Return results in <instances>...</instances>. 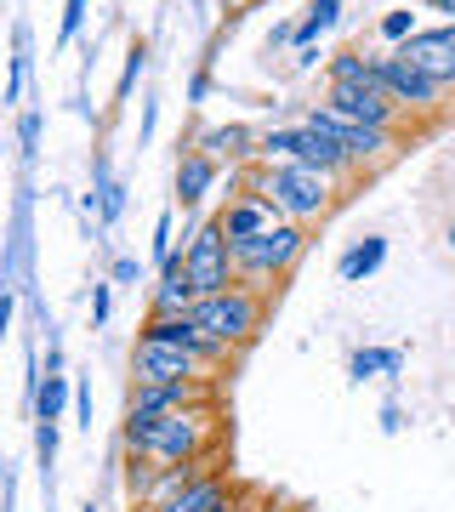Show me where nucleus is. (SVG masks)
Returning a JSON list of instances; mask_svg holds the SVG:
<instances>
[{"instance_id":"18","label":"nucleus","mask_w":455,"mask_h":512,"mask_svg":"<svg viewBox=\"0 0 455 512\" xmlns=\"http://www.w3.org/2000/svg\"><path fill=\"white\" fill-rule=\"evenodd\" d=\"M211 188H217V160H211L205 148H182V160H177V205L182 211H194Z\"/></svg>"},{"instance_id":"6","label":"nucleus","mask_w":455,"mask_h":512,"mask_svg":"<svg viewBox=\"0 0 455 512\" xmlns=\"http://www.w3.org/2000/svg\"><path fill=\"white\" fill-rule=\"evenodd\" d=\"M308 126H319V131H330L336 143L347 148V160L359 165V171H376V165H387L393 154L404 148V137L399 131H376V126H353V120H342L336 109H325V103H313L308 114H302Z\"/></svg>"},{"instance_id":"11","label":"nucleus","mask_w":455,"mask_h":512,"mask_svg":"<svg viewBox=\"0 0 455 512\" xmlns=\"http://www.w3.org/2000/svg\"><path fill=\"white\" fill-rule=\"evenodd\" d=\"M296 165H308V171H319V177H330V183H353L359 177V165L347 160V148L330 137V131H319V126H296V154H291Z\"/></svg>"},{"instance_id":"16","label":"nucleus","mask_w":455,"mask_h":512,"mask_svg":"<svg viewBox=\"0 0 455 512\" xmlns=\"http://www.w3.org/2000/svg\"><path fill=\"white\" fill-rule=\"evenodd\" d=\"M239 495H234V478H222V473H205V478H194L182 495H171L165 507H154V512H228Z\"/></svg>"},{"instance_id":"2","label":"nucleus","mask_w":455,"mask_h":512,"mask_svg":"<svg viewBox=\"0 0 455 512\" xmlns=\"http://www.w3.org/2000/svg\"><path fill=\"white\" fill-rule=\"evenodd\" d=\"M245 188H251V194H262V200L279 211V222H302V228L325 222L330 205H336V183H330V177H319V171H308V165H296V160L256 165Z\"/></svg>"},{"instance_id":"5","label":"nucleus","mask_w":455,"mask_h":512,"mask_svg":"<svg viewBox=\"0 0 455 512\" xmlns=\"http://www.w3.org/2000/svg\"><path fill=\"white\" fill-rule=\"evenodd\" d=\"M182 256H188V279H194V291H200V296H217V291H228V285H239L234 245H228V234H222L217 217L200 222V228L188 234Z\"/></svg>"},{"instance_id":"32","label":"nucleus","mask_w":455,"mask_h":512,"mask_svg":"<svg viewBox=\"0 0 455 512\" xmlns=\"http://www.w3.org/2000/svg\"><path fill=\"white\" fill-rule=\"evenodd\" d=\"M40 461H46V467H52V461H57V421H40Z\"/></svg>"},{"instance_id":"42","label":"nucleus","mask_w":455,"mask_h":512,"mask_svg":"<svg viewBox=\"0 0 455 512\" xmlns=\"http://www.w3.org/2000/svg\"><path fill=\"white\" fill-rule=\"evenodd\" d=\"M228 512H256V507H251V501H234V507H228Z\"/></svg>"},{"instance_id":"3","label":"nucleus","mask_w":455,"mask_h":512,"mask_svg":"<svg viewBox=\"0 0 455 512\" xmlns=\"http://www.w3.org/2000/svg\"><path fill=\"white\" fill-rule=\"evenodd\" d=\"M313 234L302 222H273L268 234L256 239H239L234 245V268H239V285H251V291H273L279 279L296 274V262L308 256Z\"/></svg>"},{"instance_id":"12","label":"nucleus","mask_w":455,"mask_h":512,"mask_svg":"<svg viewBox=\"0 0 455 512\" xmlns=\"http://www.w3.org/2000/svg\"><path fill=\"white\" fill-rule=\"evenodd\" d=\"M143 336H154V342H165V348H182V353H194L205 370L211 365H228L234 353L228 348H217L211 336H205L200 325H194V313H171V319H148L143 325Z\"/></svg>"},{"instance_id":"19","label":"nucleus","mask_w":455,"mask_h":512,"mask_svg":"<svg viewBox=\"0 0 455 512\" xmlns=\"http://www.w3.org/2000/svg\"><path fill=\"white\" fill-rule=\"evenodd\" d=\"M387 262V239L382 234H364L359 245H347L342 262H336V274H342V285H364V279H376Z\"/></svg>"},{"instance_id":"40","label":"nucleus","mask_w":455,"mask_h":512,"mask_svg":"<svg viewBox=\"0 0 455 512\" xmlns=\"http://www.w3.org/2000/svg\"><path fill=\"white\" fill-rule=\"evenodd\" d=\"M205 92H211V74H205V69H200V74H194V86H188V97H194V103H200V97H205Z\"/></svg>"},{"instance_id":"28","label":"nucleus","mask_w":455,"mask_h":512,"mask_svg":"<svg viewBox=\"0 0 455 512\" xmlns=\"http://www.w3.org/2000/svg\"><path fill=\"white\" fill-rule=\"evenodd\" d=\"M80 23H86V0H63V29H57V40L69 46V40L80 35Z\"/></svg>"},{"instance_id":"31","label":"nucleus","mask_w":455,"mask_h":512,"mask_svg":"<svg viewBox=\"0 0 455 512\" xmlns=\"http://www.w3.org/2000/svg\"><path fill=\"white\" fill-rule=\"evenodd\" d=\"M137 279H143V262H137V256H120V262H114V279H109V285H137Z\"/></svg>"},{"instance_id":"24","label":"nucleus","mask_w":455,"mask_h":512,"mask_svg":"<svg viewBox=\"0 0 455 512\" xmlns=\"http://www.w3.org/2000/svg\"><path fill=\"white\" fill-rule=\"evenodd\" d=\"M387 353L393 348H353L347 376H353V382H376V376H387Z\"/></svg>"},{"instance_id":"8","label":"nucleus","mask_w":455,"mask_h":512,"mask_svg":"<svg viewBox=\"0 0 455 512\" xmlns=\"http://www.w3.org/2000/svg\"><path fill=\"white\" fill-rule=\"evenodd\" d=\"M325 109H336L353 126H376V131H404V120H410L382 86H325Z\"/></svg>"},{"instance_id":"38","label":"nucleus","mask_w":455,"mask_h":512,"mask_svg":"<svg viewBox=\"0 0 455 512\" xmlns=\"http://www.w3.org/2000/svg\"><path fill=\"white\" fill-rule=\"evenodd\" d=\"M296 69H302V74L319 69V46H302V52H296Z\"/></svg>"},{"instance_id":"22","label":"nucleus","mask_w":455,"mask_h":512,"mask_svg":"<svg viewBox=\"0 0 455 512\" xmlns=\"http://www.w3.org/2000/svg\"><path fill=\"white\" fill-rule=\"evenodd\" d=\"M74 399V387H69V376H46V387H35V421H57L63 416V404Z\"/></svg>"},{"instance_id":"30","label":"nucleus","mask_w":455,"mask_h":512,"mask_svg":"<svg viewBox=\"0 0 455 512\" xmlns=\"http://www.w3.org/2000/svg\"><path fill=\"white\" fill-rule=\"evenodd\" d=\"M23 46H29V35L18 29V57H12V80H6V103H18V92H23Z\"/></svg>"},{"instance_id":"4","label":"nucleus","mask_w":455,"mask_h":512,"mask_svg":"<svg viewBox=\"0 0 455 512\" xmlns=\"http://www.w3.org/2000/svg\"><path fill=\"white\" fill-rule=\"evenodd\" d=\"M188 313H194V325H200L217 348L239 353L262 336L268 302H262V291H251V285H228V291H217V296H200Z\"/></svg>"},{"instance_id":"27","label":"nucleus","mask_w":455,"mask_h":512,"mask_svg":"<svg viewBox=\"0 0 455 512\" xmlns=\"http://www.w3.org/2000/svg\"><path fill=\"white\" fill-rule=\"evenodd\" d=\"M143 69H148V46H143V40H131V52H126V69H120V97H131V86L143 80Z\"/></svg>"},{"instance_id":"25","label":"nucleus","mask_w":455,"mask_h":512,"mask_svg":"<svg viewBox=\"0 0 455 512\" xmlns=\"http://www.w3.org/2000/svg\"><path fill=\"white\" fill-rule=\"evenodd\" d=\"M148 256H154V262H171V256H177V211H160V222H154V245H148Z\"/></svg>"},{"instance_id":"26","label":"nucleus","mask_w":455,"mask_h":512,"mask_svg":"<svg viewBox=\"0 0 455 512\" xmlns=\"http://www.w3.org/2000/svg\"><path fill=\"white\" fill-rule=\"evenodd\" d=\"M154 461H143V456H131V467H126V495L137 501V507H148V490H154Z\"/></svg>"},{"instance_id":"43","label":"nucleus","mask_w":455,"mask_h":512,"mask_svg":"<svg viewBox=\"0 0 455 512\" xmlns=\"http://www.w3.org/2000/svg\"><path fill=\"white\" fill-rule=\"evenodd\" d=\"M444 239H450V251H455V222H450V234H444Z\"/></svg>"},{"instance_id":"37","label":"nucleus","mask_w":455,"mask_h":512,"mask_svg":"<svg viewBox=\"0 0 455 512\" xmlns=\"http://www.w3.org/2000/svg\"><path fill=\"white\" fill-rule=\"evenodd\" d=\"M6 330H12V291H0V342H6Z\"/></svg>"},{"instance_id":"29","label":"nucleus","mask_w":455,"mask_h":512,"mask_svg":"<svg viewBox=\"0 0 455 512\" xmlns=\"http://www.w3.org/2000/svg\"><path fill=\"white\" fill-rule=\"evenodd\" d=\"M114 308V285H91V325H109Z\"/></svg>"},{"instance_id":"21","label":"nucleus","mask_w":455,"mask_h":512,"mask_svg":"<svg viewBox=\"0 0 455 512\" xmlns=\"http://www.w3.org/2000/svg\"><path fill=\"white\" fill-rule=\"evenodd\" d=\"M336 23H342V0H313L308 18L296 23V52H302V46H319V35H330Z\"/></svg>"},{"instance_id":"13","label":"nucleus","mask_w":455,"mask_h":512,"mask_svg":"<svg viewBox=\"0 0 455 512\" xmlns=\"http://www.w3.org/2000/svg\"><path fill=\"white\" fill-rule=\"evenodd\" d=\"M200 404H217V393H211L205 382H154V387H137V382H131V410H143V416L200 410Z\"/></svg>"},{"instance_id":"20","label":"nucleus","mask_w":455,"mask_h":512,"mask_svg":"<svg viewBox=\"0 0 455 512\" xmlns=\"http://www.w3.org/2000/svg\"><path fill=\"white\" fill-rule=\"evenodd\" d=\"M325 86H376V57L359 52V46L325 57Z\"/></svg>"},{"instance_id":"36","label":"nucleus","mask_w":455,"mask_h":512,"mask_svg":"<svg viewBox=\"0 0 455 512\" xmlns=\"http://www.w3.org/2000/svg\"><path fill=\"white\" fill-rule=\"evenodd\" d=\"M404 427V410L399 404H382V433H399Z\"/></svg>"},{"instance_id":"15","label":"nucleus","mask_w":455,"mask_h":512,"mask_svg":"<svg viewBox=\"0 0 455 512\" xmlns=\"http://www.w3.org/2000/svg\"><path fill=\"white\" fill-rule=\"evenodd\" d=\"M200 302V291H194V279H188V256H171L160 268V285H154V296H148V319H171V313H188Z\"/></svg>"},{"instance_id":"1","label":"nucleus","mask_w":455,"mask_h":512,"mask_svg":"<svg viewBox=\"0 0 455 512\" xmlns=\"http://www.w3.org/2000/svg\"><path fill=\"white\" fill-rule=\"evenodd\" d=\"M120 444H126L131 456L154 461V467L211 461V450H217V410H211V404H200V410H171V416H143V410H126Z\"/></svg>"},{"instance_id":"17","label":"nucleus","mask_w":455,"mask_h":512,"mask_svg":"<svg viewBox=\"0 0 455 512\" xmlns=\"http://www.w3.org/2000/svg\"><path fill=\"white\" fill-rule=\"evenodd\" d=\"M256 137L262 131H251V126H239V120H228V126H205L200 131V143L194 148H205L211 160H228V165H245V160H256Z\"/></svg>"},{"instance_id":"39","label":"nucleus","mask_w":455,"mask_h":512,"mask_svg":"<svg viewBox=\"0 0 455 512\" xmlns=\"http://www.w3.org/2000/svg\"><path fill=\"white\" fill-rule=\"evenodd\" d=\"M427 12H444V23H455V0H421Z\"/></svg>"},{"instance_id":"14","label":"nucleus","mask_w":455,"mask_h":512,"mask_svg":"<svg viewBox=\"0 0 455 512\" xmlns=\"http://www.w3.org/2000/svg\"><path fill=\"white\" fill-rule=\"evenodd\" d=\"M217 222H222V234H228V245H239V239H256V234H268L273 222H279V211H273L262 194H228V205L217 211Z\"/></svg>"},{"instance_id":"33","label":"nucleus","mask_w":455,"mask_h":512,"mask_svg":"<svg viewBox=\"0 0 455 512\" xmlns=\"http://www.w3.org/2000/svg\"><path fill=\"white\" fill-rule=\"evenodd\" d=\"M18 137H23V154H35V148H40V114H23Z\"/></svg>"},{"instance_id":"10","label":"nucleus","mask_w":455,"mask_h":512,"mask_svg":"<svg viewBox=\"0 0 455 512\" xmlns=\"http://www.w3.org/2000/svg\"><path fill=\"white\" fill-rule=\"evenodd\" d=\"M131 376H137V387H154V382H205V365L194 359V353L165 348V342H154V336H137Z\"/></svg>"},{"instance_id":"41","label":"nucleus","mask_w":455,"mask_h":512,"mask_svg":"<svg viewBox=\"0 0 455 512\" xmlns=\"http://www.w3.org/2000/svg\"><path fill=\"white\" fill-rule=\"evenodd\" d=\"M245 6H251V0H222V12H245Z\"/></svg>"},{"instance_id":"9","label":"nucleus","mask_w":455,"mask_h":512,"mask_svg":"<svg viewBox=\"0 0 455 512\" xmlns=\"http://www.w3.org/2000/svg\"><path fill=\"white\" fill-rule=\"evenodd\" d=\"M399 63H410V69H421L427 80H438L444 92H455V23H433V29H416V35L404 40Z\"/></svg>"},{"instance_id":"44","label":"nucleus","mask_w":455,"mask_h":512,"mask_svg":"<svg viewBox=\"0 0 455 512\" xmlns=\"http://www.w3.org/2000/svg\"><path fill=\"white\" fill-rule=\"evenodd\" d=\"M80 512H97V507H80Z\"/></svg>"},{"instance_id":"7","label":"nucleus","mask_w":455,"mask_h":512,"mask_svg":"<svg viewBox=\"0 0 455 512\" xmlns=\"http://www.w3.org/2000/svg\"><path fill=\"white\" fill-rule=\"evenodd\" d=\"M376 86H382L393 103H399L410 120H433V114H444V86L438 80H427L421 69H410V63H399L393 52H382L376 57Z\"/></svg>"},{"instance_id":"23","label":"nucleus","mask_w":455,"mask_h":512,"mask_svg":"<svg viewBox=\"0 0 455 512\" xmlns=\"http://www.w3.org/2000/svg\"><path fill=\"white\" fill-rule=\"evenodd\" d=\"M416 29H421V23H416V12H410V6H387L382 23H376V35H382L387 46H393V52H399V46H404L410 35H416Z\"/></svg>"},{"instance_id":"35","label":"nucleus","mask_w":455,"mask_h":512,"mask_svg":"<svg viewBox=\"0 0 455 512\" xmlns=\"http://www.w3.org/2000/svg\"><path fill=\"white\" fill-rule=\"evenodd\" d=\"M74 410H80V427L91 433V387H86V382L74 387Z\"/></svg>"},{"instance_id":"34","label":"nucleus","mask_w":455,"mask_h":512,"mask_svg":"<svg viewBox=\"0 0 455 512\" xmlns=\"http://www.w3.org/2000/svg\"><path fill=\"white\" fill-rule=\"evenodd\" d=\"M279 46H296V23H273V35H268V52H279Z\"/></svg>"}]
</instances>
